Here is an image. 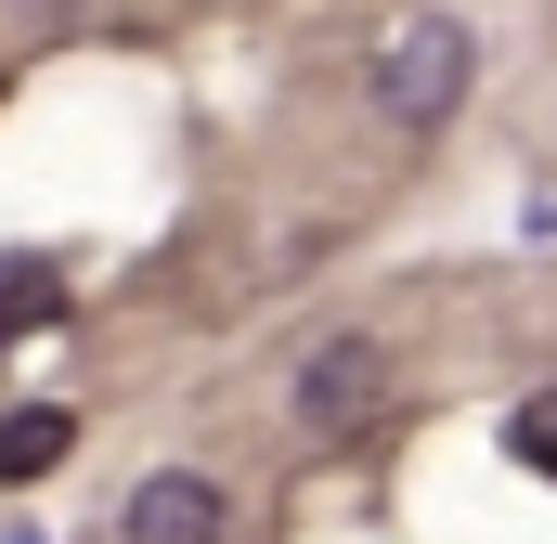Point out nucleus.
<instances>
[{"mask_svg":"<svg viewBox=\"0 0 557 544\" xmlns=\"http://www.w3.org/2000/svg\"><path fill=\"white\" fill-rule=\"evenodd\" d=\"M467 26L454 13H403L389 39H376V118H403V131H441L454 104H467Z\"/></svg>","mask_w":557,"mask_h":544,"instance_id":"f257e3e1","label":"nucleus"},{"mask_svg":"<svg viewBox=\"0 0 557 544\" xmlns=\"http://www.w3.org/2000/svg\"><path fill=\"white\" fill-rule=\"evenodd\" d=\"M376 390H389V363H376V337H324L298 376H285V415L311 428V441H350L363 415H376Z\"/></svg>","mask_w":557,"mask_h":544,"instance_id":"f03ea898","label":"nucleus"},{"mask_svg":"<svg viewBox=\"0 0 557 544\" xmlns=\"http://www.w3.org/2000/svg\"><path fill=\"white\" fill-rule=\"evenodd\" d=\"M117 544H234V493L208 467H156V480H131V506H117Z\"/></svg>","mask_w":557,"mask_h":544,"instance_id":"7ed1b4c3","label":"nucleus"},{"mask_svg":"<svg viewBox=\"0 0 557 544\" xmlns=\"http://www.w3.org/2000/svg\"><path fill=\"white\" fill-rule=\"evenodd\" d=\"M65 454H78V415L65 403H13L0 415V480H52Z\"/></svg>","mask_w":557,"mask_h":544,"instance_id":"20e7f679","label":"nucleus"},{"mask_svg":"<svg viewBox=\"0 0 557 544\" xmlns=\"http://www.w3.org/2000/svg\"><path fill=\"white\" fill-rule=\"evenodd\" d=\"M52 311H65V272L52 260H0V337H39Z\"/></svg>","mask_w":557,"mask_h":544,"instance_id":"39448f33","label":"nucleus"},{"mask_svg":"<svg viewBox=\"0 0 557 544\" xmlns=\"http://www.w3.org/2000/svg\"><path fill=\"white\" fill-rule=\"evenodd\" d=\"M506 454H519L532 480H557V390H532V403L506 415Z\"/></svg>","mask_w":557,"mask_h":544,"instance_id":"423d86ee","label":"nucleus"},{"mask_svg":"<svg viewBox=\"0 0 557 544\" xmlns=\"http://www.w3.org/2000/svg\"><path fill=\"white\" fill-rule=\"evenodd\" d=\"M0 544H26V532H0Z\"/></svg>","mask_w":557,"mask_h":544,"instance_id":"0eeeda50","label":"nucleus"}]
</instances>
